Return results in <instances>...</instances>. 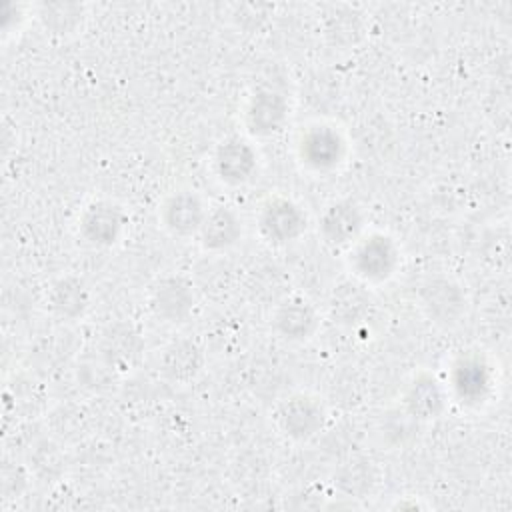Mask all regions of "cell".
<instances>
[{
  "mask_svg": "<svg viewBox=\"0 0 512 512\" xmlns=\"http://www.w3.org/2000/svg\"><path fill=\"white\" fill-rule=\"evenodd\" d=\"M46 300H48L50 312L58 320L72 322L86 314L90 306V292L80 278L62 276L50 286Z\"/></svg>",
  "mask_w": 512,
  "mask_h": 512,
  "instance_id": "obj_17",
  "label": "cell"
},
{
  "mask_svg": "<svg viewBox=\"0 0 512 512\" xmlns=\"http://www.w3.org/2000/svg\"><path fill=\"white\" fill-rule=\"evenodd\" d=\"M366 284L358 282V280H346L340 282L330 298V308H332V316L338 322L344 324H356L362 320V316L368 314L370 310V296L364 290Z\"/></svg>",
  "mask_w": 512,
  "mask_h": 512,
  "instance_id": "obj_19",
  "label": "cell"
},
{
  "mask_svg": "<svg viewBox=\"0 0 512 512\" xmlns=\"http://www.w3.org/2000/svg\"><path fill=\"white\" fill-rule=\"evenodd\" d=\"M348 156V140L332 122H312L296 136V158L312 174L338 170Z\"/></svg>",
  "mask_w": 512,
  "mask_h": 512,
  "instance_id": "obj_2",
  "label": "cell"
},
{
  "mask_svg": "<svg viewBox=\"0 0 512 512\" xmlns=\"http://www.w3.org/2000/svg\"><path fill=\"white\" fill-rule=\"evenodd\" d=\"M244 234V224L240 214L226 204L208 208L206 220L198 232V242L204 252H226L234 248Z\"/></svg>",
  "mask_w": 512,
  "mask_h": 512,
  "instance_id": "obj_13",
  "label": "cell"
},
{
  "mask_svg": "<svg viewBox=\"0 0 512 512\" xmlns=\"http://www.w3.org/2000/svg\"><path fill=\"white\" fill-rule=\"evenodd\" d=\"M326 420L328 410L324 402L310 392L288 394L272 412L276 432L294 444H304L316 438L326 426Z\"/></svg>",
  "mask_w": 512,
  "mask_h": 512,
  "instance_id": "obj_3",
  "label": "cell"
},
{
  "mask_svg": "<svg viewBox=\"0 0 512 512\" xmlns=\"http://www.w3.org/2000/svg\"><path fill=\"white\" fill-rule=\"evenodd\" d=\"M36 20L46 34L56 38H70L78 34L86 20V6L80 2H42L34 8Z\"/></svg>",
  "mask_w": 512,
  "mask_h": 512,
  "instance_id": "obj_16",
  "label": "cell"
},
{
  "mask_svg": "<svg viewBox=\"0 0 512 512\" xmlns=\"http://www.w3.org/2000/svg\"><path fill=\"white\" fill-rule=\"evenodd\" d=\"M346 252L354 280L366 286L388 282L402 262L398 242L384 232H364Z\"/></svg>",
  "mask_w": 512,
  "mask_h": 512,
  "instance_id": "obj_1",
  "label": "cell"
},
{
  "mask_svg": "<svg viewBox=\"0 0 512 512\" xmlns=\"http://www.w3.org/2000/svg\"><path fill=\"white\" fill-rule=\"evenodd\" d=\"M418 306L426 318L438 326H456L468 312L464 286L452 276L434 274L420 284Z\"/></svg>",
  "mask_w": 512,
  "mask_h": 512,
  "instance_id": "obj_5",
  "label": "cell"
},
{
  "mask_svg": "<svg viewBox=\"0 0 512 512\" xmlns=\"http://www.w3.org/2000/svg\"><path fill=\"white\" fill-rule=\"evenodd\" d=\"M148 306L160 322L180 326L196 308V290L186 276L164 274L150 286Z\"/></svg>",
  "mask_w": 512,
  "mask_h": 512,
  "instance_id": "obj_6",
  "label": "cell"
},
{
  "mask_svg": "<svg viewBox=\"0 0 512 512\" xmlns=\"http://www.w3.org/2000/svg\"><path fill=\"white\" fill-rule=\"evenodd\" d=\"M212 172L226 186H244L258 172V152L254 144L242 136L220 140L212 154Z\"/></svg>",
  "mask_w": 512,
  "mask_h": 512,
  "instance_id": "obj_10",
  "label": "cell"
},
{
  "mask_svg": "<svg viewBox=\"0 0 512 512\" xmlns=\"http://www.w3.org/2000/svg\"><path fill=\"white\" fill-rule=\"evenodd\" d=\"M448 404V394L442 382L428 372L414 376L404 392L406 414L416 420H434L444 414Z\"/></svg>",
  "mask_w": 512,
  "mask_h": 512,
  "instance_id": "obj_15",
  "label": "cell"
},
{
  "mask_svg": "<svg viewBox=\"0 0 512 512\" xmlns=\"http://www.w3.org/2000/svg\"><path fill=\"white\" fill-rule=\"evenodd\" d=\"M206 214H208V206L204 198L192 188H178L170 192L158 208V220L162 228L172 238H180V240L198 236L206 220Z\"/></svg>",
  "mask_w": 512,
  "mask_h": 512,
  "instance_id": "obj_8",
  "label": "cell"
},
{
  "mask_svg": "<svg viewBox=\"0 0 512 512\" xmlns=\"http://www.w3.org/2000/svg\"><path fill=\"white\" fill-rule=\"evenodd\" d=\"M290 118L288 98L276 88H256L242 112V122L252 138H270L284 130Z\"/></svg>",
  "mask_w": 512,
  "mask_h": 512,
  "instance_id": "obj_7",
  "label": "cell"
},
{
  "mask_svg": "<svg viewBox=\"0 0 512 512\" xmlns=\"http://www.w3.org/2000/svg\"><path fill=\"white\" fill-rule=\"evenodd\" d=\"M488 386L484 368L478 362H466L462 360L456 366V374H454V388L458 390V394L464 396H476L482 394V390Z\"/></svg>",
  "mask_w": 512,
  "mask_h": 512,
  "instance_id": "obj_20",
  "label": "cell"
},
{
  "mask_svg": "<svg viewBox=\"0 0 512 512\" xmlns=\"http://www.w3.org/2000/svg\"><path fill=\"white\" fill-rule=\"evenodd\" d=\"M364 232H366L364 208L350 198L330 202L318 218V234L322 242L330 248L348 250Z\"/></svg>",
  "mask_w": 512,
  "mask_h": 512,
  "instance_id": "obj_9",
  "label": "cell"
},
{
  "mask_svg": "<svg viewBox=\"0 0 512 512\" xmlns=\"http://www.w3.org/2000/svg\"><path fill=\"white\" fill-rule=\"evenodd\" d=\"M272 328L286 342H306L320 328L316 306L302 296L282 298L272 312Z\"/></svg>",
  "mask_w": 512,
  "mask_h": 512,
  "instance_id": "obj_12",
  "label": "cell"
},
{
  "mask_svg": "<svg viewBox=\"0 0 512 512\" xmlns=\"http://www.w3.org/2000/svg\"><path fill=\"white\" fill-rule=\"evenodd\" d=\"M142 352V340L132 326L114 324L102 334L100 354L110 368H130Z\"/></svg>",
  "mask_w": 512,
  "mask_h": 512,
  "instance_id": "obj_18",
  "label": "cell"
},
{
  "mask_svg": "<svg viewBox=\"0 0 512 512\" xmlns=\"http://www.w3.org/2000/svg\"><path fill=\"white\" fill-rule=\"evenodd\" d=\"M306 210L288 196L268 198L256 216V226L270 246H288L298 242L308 230Z\"/></svg>",
  "mask_w": 512,
  "mask_h": 512,
  "instance_id": "obj_4",
  "label": "cell"
},
{
  "mask_svg": "<svg viewBox=\"0 0 512 512\" xmlns=\"http://www.w3.org/2000/svg\"><path fill=\"white\" fill-rule=\"evenodd\" d=\"M204 362V352L196 342L178 338L164 346L158 358V370L168 382L188 384L204 370Z\"/></svg>",
  "mask_w": 512,
  "mask_h": 512,
  "instance_id": "obj_14",
  "label": "cell"
},
{
  "mask_svg": "<svg viewBox=\"0 0 512 512\" xmlns=\"http://www.w3.org/2000/svg\"><path fill=\"white\" fill-rule=\"evenodd\" d=\"M128 216L124 208L112 200H94L84 206L78 218L82 240L94 248H110L124 236Z\"/></svg>",
  "mask_w": 512,
  "mask_h": 512,
  "instance_id": "obj_11",
  "label": "cell"
}]
</instances>
